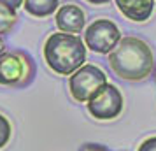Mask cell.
Masks as SVG:
<instances>
[{
  "label": "cell",
  "instance_id": "3957f363",
  "mask_svg": "<svg viewBox=\"0 0 156 151\" xmlns=\"http://www.w3.org/2000/svg\"><path fill=\"white\" fill-rule=\"evenodd\" d=\"M107 76L100 67L84 63L81 69L69 76V92L70 97L79 104H88L102 88L105 86Z\"/></svg>",
  "mask_w": 156,
  "mask_h": 151
},
{
  "label": "cell",
  "instance_id": "6da1fadb",
  "mask_svg": "<svg viewBox=\"0 0 156 151\" xmlns=\"http://www.w3.org/2000/svg\"><path fill=\"white\" fill-rule=\"evenodd\" d=\"M109 67L112 72L125 81H144L153 76L154 69V55L146 41L139 37L126 35L119 41L109 55Z\"/></svg>",
  "mask_w": 156,
  "mask_h": 151
},
{
  "label": "cell",
  "instance_id": "9a60e30c",
  "mask_svg": "<svg viewBox=\"0 0 156 151\" xmlns=\"http://www.w3.org/2000/svg\"><path fill=\"white\" fill-rule=\"evenodd\" d=\"M88 4H91V5H104V4H109L111 0H84Z\"/></svg>",
  "mask_w": 156,
  "mask_h": 151
},
{
  "label": "cell",
  "instance_id": "e0dca14e",
  "mask_svg": "<svg viewBox=\"0 0 156 151\" xmlns=\"http://www.w3.org/2000/svg\"><path fill=\"white\" fill-rule=\"evenodd\" d=\"M153 77H154V81H156V63H154V69H153Z\"/></svg>",
  "mask_w": 156,
  "mask_h": 151
},
{
  "label": "cell",
  "instance_id": "4fadbf2b",
  "mask_svg": "<svg viewBox=\"0 0 156 151\" xmlns=\"http://www.w3.org/2000/svg\"><path fill=\"white\" fill-rule=\"evenodd\" d=\"M79 151H111L107 146H102V144H95V142H86L83 144Z\"/></svg>",
  "mask_w": 156,
  "mask_h": 151
},
{
  "label": "cell",
  "instance_id": "8fae6325",
  "mask_svg": "<svg viewBox=\"0 0 156 151\" xmlns=\"http://www.w3.org/2000/svg\"><path fill=\"white\" fill-rule=\"evenodd\" d=\"M11 137H12V125H11L7 116L0 113V149H4L7 146Z\"/></svg>",
  "mask_w": 156,
  "mask_h": 151
},
{
  "label": "cell",
  "instance_id": "2e32d148",
  "mask_svg": "<svg viewBox=\"0 0 156 151\" xmlns=\"http://www.w3.org/2000/svg\"><path fill=\"white\" fill-rule=\"evenodd\" d=\"M2 53H5V44L2 41V37H0V55H2Z\"/></svg>",
  "mask_w": 156,
  "mask_h": 151
},
{
  "label": "cell",
  "instance_id": "30bf717a",
  "mask_svg": "<svg viewBox=\"0 0 156 151\" xmlns=\"http://www.w3.org/2000/svg\"><path fill=\"white\" fill-rule=\"evenodd\" d=\"M18 23V13L14 9H9L0 5V37L9 34L14 28V25Z\"/></svg>",
  "mask_w": 156,
  "mask_h": 151
},
{
  "label": "cell",
  "instance_id": "5bb4252c",
  "mask_svg": "<svg viewBox=\"0 0 156 151\" xmlns=\"http://www.w3.org/2000/svg\"><path fill=\"white\" fill-rule=\"evenodd\" d=\"M23 2H25V0H0V5L18 11L20 7H23Z\"/></svg>",
  "mask_w": 156,
  "mask_h": 151
},
{
  "label": "cell",
  "instance_id": "52a82bcc",
  "mask_svg": "<svg viewBox=\"0 0 156 151\" xmlns=\"http://www.w3.org/2000/svg\"><path fill=\"white\" fill-rule=\"evenodd\" d=\"M56 28L63 34H81L86 27V13L77 4H65L60 5V9L55 14Z\"/></svg>",
  "mask_w": 156,
  "mask_h": 151
},
{
  "label": "cell",
  "instance_id": "ba28073f",
  "mask_svg": "<svg viewBox=\"0 0 156 151\" xmlns=\"http://www.w3.org/2000/svg\"><path fill=\"white\" fill-rule=\"evenodd\" d=\"M116 7L126 20L144 23L154 13V0H114Z\"/></svg>",
  "mask_w": 156,
  "mask_h": 151
},
{
  "label": "cell",
  "instance_id": "7a4b0ae2",
  "mask_svg": "<svg viewBox=\"0 0 156 151\" xmlns=\"http://www.w3.org/2000/svg\"><path fill=\"white\" fill-rule=\"evenodd\" d=\"M44 62L58 76H72L81 69L88 56L84 39L74 34H51L42 48Z\"/></svg>",
  "mask_w": 156,
  "mask_h": 151
},
{
  "label": "cell",
  "instance_id": "277c9868",
  "mask_svg": "<svg viewBox=\"0 0 156 151\" xmlns=\"http://www.w3.org/2000/svg\"><path fill=\"white\" fill-rule=\"evenodd\" d=\"M123 39L119 27L107 18H98L90 23L84 30L86 48L98 55H109Z\"/></svg>",
  "mask_w": 156,
  "mask_h": 151
},
{
  "label": "cell",
  "instance_id": "9c48e42d",
  "mask_svg": "<svg viewBox=\"0 0 156 151\" xmlns=\"http://www.w3.org/2000/svg\"><path fill=\"white\" fill-rule=\"evenodd\" d=\"M23 7L30 16L42 20L56 14V11L60 9V0H25Z\"/></svg>",
  "mask_w": 156,
  "mask_h": 151
},
{
  "label": "cell",
  "instance_id": "5b68a950",
  "mask_svg": "<svg viewBox=\"0 0 156 151\" xmlns=\"http://www.w3.org/2000/svg\"><path fill=\"white\" fill-rule=\"evenodd\" d=\"M34 76L32 58L20 51L0 55V86H23Z\"/></svg>",
  "mask_w": 156,
  "mask_h": 151
},
{
  "label": "cell",
  "instance_id": "8992f818",
  "mask_svg": "<svg viewBox=\"0 0 156 151\" xmlns=\"http://www.w3.org/2000/svg\"><path fill=\"white\" fill-rule=\"evenodd\" d=\"M123 106H125V100H123L119 88L112 83H107L105 86L86 104V109L95 120L111 121V120H116L123 113Z\"/></svg>",
  "mask_w": 156,
  "mask_h": 151
},
{
  "label": "cell",
  "instance_id": "7c38bea8",
  "mask_svg": "<svg viewBox=\"0 0 156 151\" xmlns=\"http://www.w3.org/2000/svg\"><path fill=\"white\" fill-rule=\"evenodd\" d=\"M137 151H156V135L147 137L146 141H142V144L139 146Z\"/></svg>",
  "mask_w": 156,
  "mask_h": 151
}]
</instances>
